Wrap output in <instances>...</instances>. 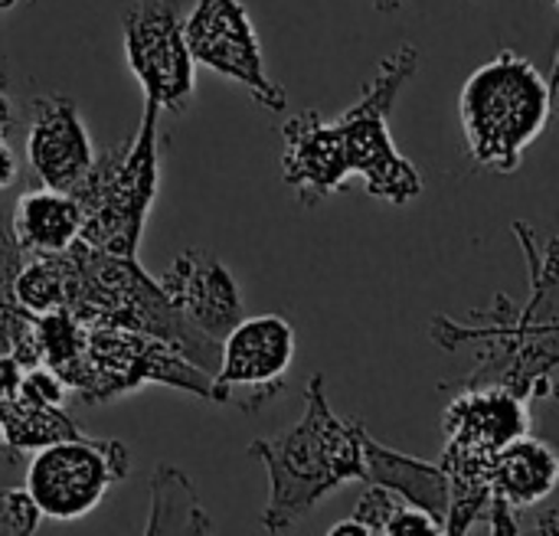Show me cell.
Listing matches in <instances>:
<instances>
[{
  "label": "cell",
  "mask_w": 559,
  "mask_h": 536,
  "mask_svg": "<svg viewBox=\"0 0 559 536\" xmlns=\"http://www.w3.org/2000/svg\"><path fill=\"white\" fill-rule=\"evenodd\" d=\"M527 259L531 298L514 308L508 295H498L495 308L478 324H462L445 314L432 318L429 337L442 350L475 347L481 364L465 386H504L521 400H550L557 386V327H559V272L557 239L540 242L527 223L511 226Z\"/></svg>",
  "instance_id": "cell-1"
},
{
  "label": "cell",
  "mask_w": 559,
  "mask_h": 536,
  "mask_svg": "<svg viewBox=\"0 0 559 536\" xmlns=\"http://www.w3.org/2000/svg\"><path fill=\"white\" fill-rule=\"evenodd\" d=\"M269 475L262 527L288 534L321 498L347 481H360V419H341L328 406V380L314 373L305 390V416L282 436L249 445Z\"/></svg>",
  "instance_id": "cell-2"
},
{
  "label": "cell",
  "mask_w": 559,
  "mask_h": 536,
  "mask_svg": "<svg viewBox=\"0 0 559 536\" xmlns=\"http://www.w3.org/2000/svg\"><path fill=\"white\" fill-rule=\"evenodd\" d=\"M62 262V308L85 327H131L167 341L190 364L210 377L219 367V341L187 324L157 278H151L134 255H111L72 242L59 252Z\"/></svg>",
  "instance_id": "cell-3"
},
{
  "label": "cell",
  "mask_w": 559,
  "mask_h": 536,
  "mask_svg": "<svg viewBox=\"0 0 559 536\" xmlns=\"http://www.w3.org/2000/svg\"><path fill=\"white\" fill-rule=\"evenodd\" d=\"M550 79L514 49L478 65L459 95L465 154L491 174H514L550 118Z\"/></svg>",
  "instance_id": "cell-4"
},
{
  "label": "cell",
  "mask_w": 559,
  "mask_h": 536,
  "mask_svg": "<svg viewBox=\"0 0 559 536\" xmlns=\"http://www.w3.org/2000/svg\"><path fill=\"white\" fill-rule=\"evenodd\" d=\"M160 105L144 95V118L131 141L102 151L88 174L69 190L82 213L79 239L111 255H138L147 213L160 180Z\"/></svg>",
  "instance_id": "cell-5"
},
{
  "label": "cell",
  "mask_w": 559,
  "mask_h": 536,
  "mask_svg": "<svg viewBox=\"0 0 559 536\" xmlns=\"http://www.w3.org/2000/svg\"><path fill=\"white\" fill-rule=\"evenodd\" d=\"M416 69H419V46L403 43L380 62L377 75L364 85L360 98L334 118V128L344 144L347 170L364 177L367 193L373 200L393 206H406L423 193L419 170L413 167V160H406L396 151L390 134V111L400 92L416 75Z\"/></svg>",
  "instance_id": "cell-6"
},
{
  "label": "cell",
  "mask_w": 559,
  "mask_h": 536,
  "mask_svg": "<svg viewBox=\"0 0 559 536\" xmlns=\"http://www.w3.org/2000/svg\"><path fill=\"white\" fill-rule=\"evenodd\" d=\"M59 380L82 406H102L147 383L170 386L206 403L213 396V377L206 370L190 364L167 341L131 327H85V347Z\"/></svg>",
  "instance_id": "cell-7"
},
{
  "label": "cell",
  "mask_w": 559,
  "mask_h": 536,
  "mask_svg": "<svg viewBox=\"0 0 559 536\" xmlns=\"http://www.w3.org/2000/svg\"><path fill=\"white\" fill-rule=\"evenodd\" d=\"M131 472L128 449L118 439H62L36 449L26 468V491L43 517L79 521Z\"/></svg>",
  "instance_id": "cell-8"
},
{
  "label": "cell",
  "mask_w": 559,
  "mask_h": 536,
  "mask_svg": "<svg viewBox=\"0 0 559 536\" xmlns=\"http://www.w3.org/2000/svg\"><path fill=\"white\" fill-rule=\"evenodd\" d=\"M128 69L160 111L183 115L193 102V56L183 36L180 0H131L121 20Z\"/></svg>",
  "instance_id": "cell-9"
},
{
  "label": "cell",
  "mask_w": 559,
  "mask_h": 536,
  "mask_svg": "<svg viewBox=\"0 0 559 536\" xmlns=\"http://www.w3.org/2000/svg\"><path fill=\"white\" fill-rule=\"evenodd\" d=\"M298 334L282 314L242 318L219 341V367L213 373L210 403H236L242 413L262 409L285 390V373L295 364Z\"/></svg>",
  "instance_id": "cell-10"
},
{
  "label": "cell",
  "mask_w": 559,
  "mask_h": 536,
  "mask_svg": "<svg viewBox=\"0 0 559 536\" xmlns=\"http://www.w3.org/2000/svg\"><path fill=\"white\" fill-rule=\"evenodd\" d=\"M183 36L193 62H203L206 69L239 82L265 111H285L288 92L269 79L262 46L242 0H197L183 20Z\"/></svg>",
  "instance_id": "cell-11"
},
{
  "label": "cell",
  "mask_w": 559,
  "mask_h": 536,
  "mask_svg": "<svg viewBox=\"0 0 559 536\" xmlns=\"http://www.w3.org/2000/svg\"><path fill=\"white\" fill-rule=\"evenodd\" d=\"M157 285L174 311L213 341H223L246 318L233 272L206 249H183Z\"/></svg>",
  "instance_id": "cell-12"
},
{
  "label": "cell",
  "mask_w": 559,
  "mask_h": 536,
  "mask_svg": "<svg viewBox=\"0 0 559 536\" xmlns=\"http://www.w3.org/2000/svg\"><path fill=\"white\" fill-rule=\"evenodd\" d=\"M29 111L26 160L33 177L49 190L69 193L95 160L88 128L82 124L75 102L66 95H33Z\"/></svg>",
  "instance_id": "cell-13"
},
{
  "label": "cell",
  "mask_w": 559,
  "mask_h": 536,
  "mask_svg": "<svg viewBox=\"0 0 559 536\" xmlns=\"http://www.w3.org/2000/svg\"><path fill=\"white\" fill-rule=\"evenodd\" d=\"M282 177L292 187L298 206H321L350 177L344 144L334 121H324L318 108H305L282 124Z\"/></svg>",
  "instance_id": "cell-14"
},
{
  "label": "cell",
  "mask_w": 559,
  "mask_h": 536,
  "mask_svg": "<svg viewBox=\"0 0 559 536\" xmlns=\"http://www.w3.org/2000/svg\"><path fill=\"white\" fill-rule=\"evenodd\" d=\"M524 432H531L527 400L504 386H465L442 416L445 445L481 455H498Z\"/></svg>",
  "instance_id": "cell-15"
},
{
  "label": "cell",
  "mask_w": 559,
  "mask_h": 536,
  "mask_svg": "<svg viewBox=\"0 0 559 536\" xmlns=\"http://www.w3.org/2000/svg\"><path fill=\"white\" fill-rule=\"evenodd\" d=\"M360 481L380 485L403 498L409 508L426 511L442 524L445 534V514H449V478L442 465H429L423 458L403 455L383 442H377L364 422H360Z\"/></svg>",
  "instance_id": "cell-16"
},
{
  "label": "cell",
  "mask_w": 559,
  "mask_h": 536,
  "mask_svg": "<svg viewBox=\"0 0 559 536\" xmlns=\"http://www.w3.org/2000/svg\"><path fill=\"white\" fill-rule=\"evenodd\" d=\"M557 452L534 432L518 436L491 458V498L504 501L514 514L547 501L557 491Z\"/></svg>",
  "instance_id": "cell-17"
},
{
  "label": "cell",
  "mask_w": 559,
  "mask_h": 536,
  "mask_svg": "<svg viewBox=\"0 0 559 536\" xmlns=\"http://www.w3.org/2000/svg\"><path fill=\"white\" fill-rule=\"evenodd\" d=\"M79 229L82 213L72 193L49 190L43 183L20 193L7 219V233L23 255L66 252L79 239Z\"/></svg>",
  "instance_id": "cell-18"
},
{
  "label": "cell",
  "mask_w": 559,
  "mask_h": 536,
  "mask_svg": "<svg viewBox=\"0 0 559 536\" xmlns=\"http://www.w3.org/2000/svg\"><path fill=\"white\" fill-rule=\"evenodd\" d=\"M0 422H3V445L10 452H36L52 442L82 436V429L72 422L66 406L43 403L23 393L20 383L7 400H0Z\"/></svg>",
  "instance_id": "cell-19"
},
{
  "label": "cell",
  "mask_w": 559,
  "mask_h": 536,
  "mask_svg": "<svg viewBox=\"0 0 559 536\" xmlns=\"http://www.w3.org/2000/svg\"><path fill=\"white\" fill-rule=\"evenodd\" d=\"M144 534H213V521L187 472L160 462L151 475V517Z\"/></svg>",
  "instance_id": "cell-20"
},
{
  "label": "cell",
  "mask_w": 559,
  "mask_h": 536,
  "mask_svg": "<svg viewBox=\"0 0 559 536\" xmlns=\"http://www.w3.org/2000/svg\"><path fill=\"white\" fill-rule=\"evenodd\" d=\"M43 521L26 488H0V536L33 534Z\"/></svg>",
  "instance_id": "cell-21"
},
{
  "label": "cell",
  "mask_w": 559,
  "mask_h": 536,
  "mask_svg": "<svg viewBox=\"0 0 559 536\" xmlns=\"http://www.w3.org/2000/svg\"><path fill=\"white\" fill-rule=\"evenodd\" d=\"M396 508L400 504H396V495L393 491H386L380 485H370L364 491V498L357 501V508H354V521H360L367 527V534H383L386 531V521L393 517Z\"/></svg>",
  "instance_id": "cell-22"
},
{
  "label": "cell",
  "mask_w": 559,
  "mask_h": 536,
  "mask_svg": "<svg viewBox=\"0 0 559 536\" xmlns=\"http://www.w3.org/2000/svg\"><path fill=\"white\" fill-rule=\"evenodd\" d=\"M386 536H409V534H442V524L429 517L419 508H396L393 517L386 521Z\"/></svg>",
  "instance_id": "cell-23"
},
{
  "label": "cell",
  "mask_w": 559,
  "mask_h": 536,
  "mask_svg": "<svg viewBox=\"0 0 559 536\" xmlns=\"http://www.w3.org/2000/svg\"><path fill=\"white\" fill-rule=\"evenodd\" d=\"M23 377V367L13 357H0V400H7Z\"/></svg>",
  "instance_id": "cell-24"
},
{
  "label": "cell",
  "mask_w": 559,
  "mask_h": 536,
  "mask_svg": "<svg viewBox=\"0 0 559 536\" xmlns=\"http://www.w3.org/2000/svg\"><path fill=\"white\" fill-rule=\"evenodd\" d=\"M16 154L7 144V138H0V190H7L10 183H16Z\"/></svg>",
  "instance_id": "cell-25"
},
{
  "label": "cell",
  "mask_w": 559,
  "mask_h": 536,
  "mask_svg": "<svg viewBox=\"0 0 559 536\" xmlns=\"http://www.w3.org/2000/svg\"><path fill=\"white\" fill-rule=\"evenodd\" d=\"M13 124H16V111H13L10 95H7L3 85H0V138H7V134L13 131Z\"/></svg>",
  "instance_id": "cell-26"
},
{
  "label": "cell",
  "mask_w": 559,
  "mask_h": 536,
  "mask_svg": "<svg viewBox=\"0 0 559 536\" xmlns=\"http://www.w3.org/2000/svg\"><path fill=\"white\" fill-rule=\"evenodd\" d=\"M328 536H370L367 534V527L360 524V521H354V517H347V521H341V524H334Z\"/></svg>",
  "instance_id": "cell-27"
},
{
  "label": "cell",
  "mask_w": 559,
  "mask_h": 536,
  "mask_svg": "<svg viewBox=\"0 0 559 536\" xmlns=\"http://www.w3.org/2000/svg\"><path fill=\"white\" fill-rule=\"evenodd\" d=\"M380 13H393V10H400L403 7V0H370Z\"/></svg>",
  "instance_id": "cell-28"
},
{
  "label": "cell",
  "mask_w": 559,
  "mask_h": 536,
  "mask_svg": "<svg viewBox=\"0 0 559 536\" xmlns=\"http://www.w3.org/2000/svg\"><path fill=\"white\" fill-rule=\"evenodd\" d=\"M16 3H20V0H0V13H3V10H13Z\"/></svg>",
  "instance_id": "cell-29"
},
{
  "label": "cell",
  "mask_w": 559,
  "mask_h": 536,
  "mask_svg": "<svg viewBox=\"0 0 559 536\" xmlns=\"http://www.w3.org/2000/svg\"><path fill=\"white\" fill-rule=\"evenodd\" d=\"M0 449H3V422H0Z\"/></svg>",
  "instance_id": "cell-30"
}]
</instances>
